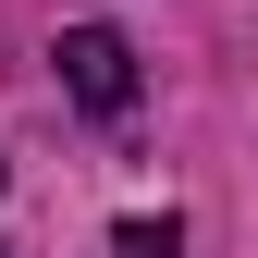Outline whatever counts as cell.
I'll return each mask as SVG.
<instances>
[{
    "label": "cell",
    "mask_w": 258,
    "mask_h": 258,
    "mask_svg": "<svg viewBox=\"0 0 258 258\" xmlns=\"http://www.w3.org/2000/svg\"><path fill=\"white\" fill-rule=\"evenodd\" d=\"M61 86H74L99 123H111V111H136V49H123L111 25H74V37H61Z\"/></svg>",
    "instance_id": "6da1fadb"
},
{
    "label": "cell",
    "mask_w": 258,
    "mask_h": 258,
    "mask_svg": "<svg viewBox=\"0 0 258 258\" xmlns=\"http://www.w3.org/2000/svg\"><path fill=\"white\" fill-rule=\"evenodd\" d=\"M111 258H172V221H123V234H111Z\"/></svg>",
    "instance_id": "7a4b0ae2"
}]
</instances>
